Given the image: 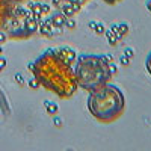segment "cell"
Instances as JSON below:
<instances>
[{
    "label": "cell",
    "instance_id": "52a82bcc",
    "mask_svg": "<svg viewBox=\"0 0 151 151\" xmlns=\"http://www.w3.org/2000/svg\"><path fill=\"white\" fill-rule=\"evenodd\" d=\"M0 41H5V35H0Z\"/></svg>",
    "mask_w": 151,
    "mask_h": 151
},
{
    "label": "cell",
    "instance_id": "8992f818",
    "mask_svg": "<svg viewBox=\"0 0 151 151\" xmlns=\"http://www.w3.org/2000/svg\"><path fill=\"white\" fill-rule=\"evenodd\" d=\"M103 2H106V3H109V5H115V3L121 2V0H103Z\"/></svg>",
    "mask_w": 151,
    "mask_h": 151
},
{
    "label": "cell",
    "instance_id": "5b68a950",
    "mask_svg": "<svg viewBox=\"0 0 151 151\" xmlns=\"http://www.w3.org/2000/svg\"><path fill=\"white\" fill-rule=\"evenodd\" d=\"M5 65H6V59L5 58H0V70L5 68Z\"/></svg>",
    "mask_w": 151,
    "mask_h": 151
},
{
    "label": "cell",
    "instance_id": "6da1fadb",
    "mask_svg": "<svg viewBox=\"0 0 151 151\" xmlns=\"http://www.w3.org/2000/svg\"><path fill=\"white\" fill-rule=\"evenodd\" d=\"M29 68L33 71L38 82L60 98H70L79 88L74 70H71L68 59L59 50L45 52L35 64H30Z\"/></svg>",
    "mask_w": 151,
    "mask_h": 151
},
{
    "label": "cell",
    "instance_id": "7a4b0ae2",
    "mask_svg": "<svg viewBox=\"0 0 151 151\" xmlns=\"http://www.w3.org/2000/svg\"><path fill=\"white\" fill-rule=\"evenodd\" d=\"M86 104L89 113L98 122L110 124L124 113L125 95L116 85L107 82L89 92Z\"/></svg>",
    "mask_w": 151,
    "mask_h": 151
},
{
    "label": "cell",
    "instance_id": "277c9868",
    "mask_svg": "<svg viewBox=\"0 0 151 151\" xmlns=\"http://www.w3.org/2000/svg\"><path fill=\"white\" fill-rule=\"evenodd\" d=\"M145 67H147V71H148V74L151 76V52L148 53V56H147V60H145Z\"/></svg>",
    "mask_w": 151,
    "mask_h": 151
},
{
    "label": "cell",
    "instance_id": "3957f363",
    "mask_svg": "<svg viewBox=\"0 0 151 151\" xmlns=\"http://www.w3.org/2000/svg\"><path fill=\"white\" fill-rule=\"evenodd\" d=\"M77 85L85 91H94L110 80V67L106 58L98 55H82L76 60Z\"/></svg>",
    "mask_w": 151,
    "mask_h": 151
}]
</instances>
